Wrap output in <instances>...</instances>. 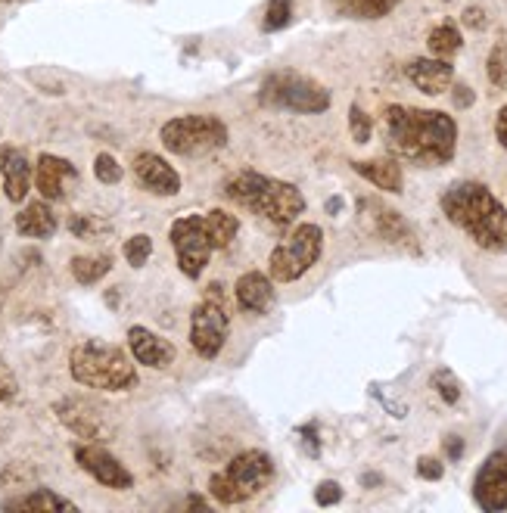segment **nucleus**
I'll list each match as a JSON object with an SVG mask.
<instances>
[{"instance_id": "nucleus-1", "label": "nucleus", "mask_w": 507, "mask_h": 513, "mask_svg": "<svg viewBox=\"0 0 507 513\" xmlns=\"http://www.w3.org/2000/svg\"><path fill=\"white\" fill-rule=\"evenodd\" d=\"M380 128L386 150L420 168L448 165L458 153V122L439 109L392 103L383 109Z\"/></svg>"}, {"instance_id": "nucleus-2", "label": "nucleus", "mask_w": 507, "mask_h": 513, "mask_svg": "<svg viewBox=\"0 0 507 513\" xmlns=\"http://www.w3.org/2000/svg\"><path fill=\"white\" fill-rule=\"evenodd\" d=\"M442 215L486 252H507V209L480 181H455L439 199Z\"/></svg>"}, {"instance_id": "nucleus-3", "label": "nucleus", "mask_w": 507, "mask_h": 513, "mask_svg": "<svg viewBox=\"0 0 507 513\" xmlns=\"http://www.w3.org/2000/svg\"><path fill=\"white\" fill-rule=\"evenodd\" d=\"M224 196H228L234 206L259 215L277 227H290L305 212V196L296 184L262 175V171H252V168L237 171L234 178H228Z\"/></svg>"}, {"instance_id": "nucleus-4", "label": "nucleus", "mask_w": 507, "mask_h": 513, "mask_svg": "<svg viewBox=\"0 0 507 513\" xmlns=\"http://www.w3.org/2000/svg\"><path fill=\"white\" fill-rule=\"evenodd\" d=\"M69 374L78 386L103 392H128L137 386V367L125 349L103 339H84L69 355Z\"/></svg>"}, {"instance_id": "nucleus-5", "label": "nucleus", "mask_w": 507, "mask_h": 513, "mask_svg": "<svg viewBox=\"0 0 507 513\" xmlns=\"http://www.w3.org/2000/svg\"><path fill=\"white\" fill-rule=\"evenodd\" d=\"M271 482H274V461L262 448H246L228 461V467L209 476V495L224 507H234L262 495Z\"/></svg>"}, {"instance_id": "nucleus-6", "label": "nucleus", "mask_w": 507, "mask_h": 513, "mask_svg": "<svg viewBox=\"0 0 507 513\" xmlns=\"http://www.w3.org/2000/svg\"><path fill=\"white\" fill-rule=\"evenodd\" d=\"M159 140L168 153L196 159L209 156L228 144V125L218 116H206V112H193V116H175L168 119L159 131Z\"/></svg>"}, {"instance_id": "nucleus-7", "label": "nucleus", "mask_w": 507, "mask_h": 513, "mask_svg": "<svg viewBox=\"0 0 507 513\" xmlns=\"http://www.w3.org/2000/svg\"><path fill=\"white\" fill-rule=\"evenodd\" d=\"M259 100L271 109H290L299 116H318L330 109V91L299 72H271L262 81Z\"/></svg>"}, {"instance_id": "nucleus-8", "label": "nucleus", "mask_w": 507, "mask_h": 513, "mask_svg": "<svg viewBox=\"0 0 507 513\" xmlns=\"http://www.w3.org/2000/svg\"><path fill=\"white\" fill-rule=\"evenodd\" d=\"M324 252V231L318 224H296L293 234L271 249L268 277L277 283H293L312 271Z\"/></svg>"}, {"instance_id": "nucleus-9", "label": "nucleus", "mask_w": 507, "mask_h": 513, "mask_svg": "<svg viewBox=\"0 0 507 513\" xmlns=\"http://www.w3.org/2000/svg\"><path fill=\"white\" fill-rule=\"evenodd\" d=\"M228 336H231L228 305L221 299V283H212V287H206V296L190 311V346L200 358L215 361Z\"/></svg>"}, {"instance_id": "nucleus-10", "label": "nucleus", "mask_w": 507, "mask_h": 513, "mask_svg": "<svg viewBox=\"0 0 507 513\" xmlns=\"http://www.w3.org/2000/svg\"><path fill=\"white\" fill-rule=\"evenodd\" d=\"M168 237H172V246H175V259H178V268L184 277L196 280L203 277L209 259H212V237H209V227H206V218L203 215H181L172 231H168Z\"/></svg>"}, {"instance_id": "nucleus-11", "label": "nucleus", "mask_w": 507, "mask_h": 513, "mask_svg": "<svg viewBox=\"0 0 507 513\" xmlns=\"http://www.w3.org/2000/svg\"><path fill=\"white\" fill-rule=\"evenodd\" d=\"M75 461H78V467H81L84 473H88L91 479H97L100 486H106V489L128 492V489L134 486L131 470L116 458V454H109V451L100 448L97 442L75 445Z\"/></svg>"}, {"instance_id": "nucleus-12", "label": "nucleus", "mask_w": 507, "mask_h": 513, "mask_svg": "<svg viewBox=\"0 0 507 513\" xmlns=\"http://www.w3.org/2000/svg\"><path fill=\"white\" fill-rule=\"evenodd\" d=\"M358 212L371 221V231H374L383 243L396 246V249H405V252H414V255L420 252L414 227L405 221L402 212L386 209L383 203H377V199H358Z\"/></svg>"}, {"instance_id": "nucleus-13", "label": "nucleus", "mask_w": 507, "mask_h": 513, "mask_svg": "<svg viewBox=\"0 0 507 513\" xmlns=\"http://www.w3.org/2000/svg\"><path fill=\"white\" fill-rule=\"evenodd\" d=\"M473 501L486 513L507 510V448L492 451L489 458L483 461V467L476 470Z\"/></svg>"}, {"instance_id": "nucleus-14", "label": "nucleus", "mask_w": 507, "mask_h": 513, "mask_svg": "<svg viewBox=\"0 0 507 513\" xmlns=\"http://www.w3.org/2000/svg\"><path fill=\"white\" fill-rule=\"evenodd\" d=\"M75 181H78V168L69 159L53 156V153L38 156L35 187H38V193L47 199V203H60V199H66Z\"/></svg>"}, {"instance_id": "nucleus-15", "label": "nucleus", "mask_w": 507, "mask_h": 513, "mask_svg": "<svg viewBox=\"0 0 507 513\" xmlns=\"http://www.w3.org/2000/svg\"><path fill=\"white\" fill-rule=\"evenodd\" d=\"M131 171L137 184L153 196H178L181 193V175L156 153H137L131 162Z\"/></svg>"}, {"instance_id": "nucleus-16", "label": "nucleus", "mask_w": 507, "mask_h": 513, "mask_svg": "<svg viewBox=\"0 0 507 513\" xmlns=\"http://www.w3.org/2000/svg\"><path fill=\"white\" fill-rule=\"evenodd\" d=\"M56 417H60L63 426H69V430L78 436V439H88V442H97L103 436V414L97 405H91L88 398H63V402L53 405Z\"/></svg>"}, {"instance_id": "nucleus-17", "label": "nucleus", "mask_w": 507, "mask_h": 513, "mask_svg": "<svg viewBox=\"0 0 507 513\" xmlns=\"http://www.w3.org/2000/svg\"><path fill=\"white\" fill-rule=\"evenodd\" d=\"M128 349H131L137 364L153 367V370L172 367L175 358H178V349L172 346V342H168L165 336H159V333H153L150 327H131L128 330Z\"/></svg>"}, {"instance_id": "nucleus-18", "label": "nucleus", "mask_w": 507, "mask_h": 513, "mask_svg": "<svg viewBox=\"0 0 507 513\" xmlns=\"http://www.w3.org/2000/svg\"><path fill=\"white\" fill-rule=\"evenodd\" d=\"M408 78L417 91H424L427 97H439L455 84V66L452 60H436V56H417L408 63Z\"/></svg>"}, {"instance_id": "nucleus-19", "label": "nucleus", "mask_w": 507, "mask_h": 513, "mask_svg": "<svg viewBox=\"0 0 507 513\" xmlns=\"http://www.w3.org/2000/svg\"><path fill=\"white\" fill-rule=\"evenodd\" d=\"M234 296H237V305L246 315L259 318V315H268L277 302V293H274V280L265 277L262 271H246L237 287H234Z\"/></svg>"}, {"instance_id": "nucleus-20", "label": "nucleus", "mask_w": 507, "mask_h": 513, "mask_svg": "<svg viewBox=\"0 0 507 513\" xmlns=\"http://www.w3.org/2000/svg\"><path fill=\"white\" fill-rule=\"evenodd\" d=\"M0 175L10 203H25L28 187H32V162L19 147H0Z\"/></svg>"}, {"instance_id": "nucleus-21", "label": "nucleus", "mask_w": 507, "mask_h": 513, "mask_svg": "<svg viewBox=\"0 0 507 513\" xmlns=\"http://www.w3.org/2000/svg\"><path fill=\"white\" fill-rule=\"evenodd\" d=\"M355 175H361L364 181H371L374 187L386 190V193H402L405 187V175L399 159H364V162H352Z\"/></svg>"}, {"instance_id": "nucleus-22", "label": "nucleus", "mask_w": 507, "mask_h": 513, "mask_svg": "<svg viewBox=\"0 0 507 513\" xmlns=\"http://www.w3.org/2000/svg\"><path fill=\"white\" fill-rule=\"evenodd\" d=\"M56 212L50 209L47 199H38V203H28L19 215H16V231L22 237H32V240H47L56 234Z\"/></svg>"}, {"instance_id": "nucleus-23", "label": "nucleus", "mask_w": 507, "mask_h": 513, "mask_svg": "<svg viewBox=\"0 0 507 513\" xmlns=\"http://www.w3.org/2000/svg\"><path fill=\"white\" fill-rule=\"evenodd\" d=\"M4 510H19V513H53V510H78L69 498L56 495L50 489H35L28 495H19V498H10L0 504Z\"/></svg>"}, {"instance_id": "nucleus-24", "label": "nucleus", "mask_w": 507, "mask_h": 513, "mask_svg": "<svg viewBox=\"0 0 507 513\" xmlns=\"http://www.w3.org/2000/svg\"><path fill=\"white\" fill-rule=\"evenodd\" d=\"M333 10L346 19H383L396 10L402 0H330Z\"/></svg>"}, {"instance_id": "nucleus-25", "label": "nucleus", "mask_w": 507, "mask_h": 513, "mask_svg": "<svg viewBox=\"0 0 507 513\" xmlns=\"http://www.w3.org/2000/svg\"><path fill=\"white\" fill-rule=\"evenodd\" d=\"M203 218H206L215 249H228L234 243V237L240 234V218L228 209H209V212H203Z\"/></svg>"}, {"instance_id": "nucleus-26", "label": "nucleus", "mask_w": 507, "mask_h": 513, "mask_svg": "<svg viewBox=\"0 0 507 513\" xmlns=\"http://www.w3.org/2000/svg\"><path fill=\"white\" fill-rule=\"evenodd\" d=\"M72 277L81 283V287H94L100 283L109 271H112V255L97 252V255H75L72 259Z\"/></svg>"}, {"instance_id": "nucleus-27", "label": "nucleus", "mask_w": 507, "mask_h": 513, "mask_svg": "<svg viewBox=\"0 0 507 513\" xmlns=\"http://www.w3.org/2000/svg\"><path fill=\"white\" fill-rule=\"evenodd\" d=\"M427 47H430V53L436 56V60H455V56L461 53V47H464V38L458 32V25L442 22V25H436L433 32H430Z\"/></svg>"}, {"instance_id": "nucleus-28", "label": "nucleus", "mask_w": 507, "mask_h": 513, "mask_svg": "<svg viewBox=\"0 0 507 513\" xmlns=\"http://www.w3.org/2000/svg\"><path fill=\"white\" fill-rule=\"evenodd\" d=\"M293 22V0H268L265 16H262V32H284Z\"/></svg>"}, {"instance_id": "nucleus-29", "label": "nucleus", "mask_w": 507, "mask_h": 513, "mask_svg": "<svg viewBox=\"0 0 507 513\" xmlns=\"http://www.w3.org/2000/svg\"><path fill=\"white\" fill-rule=\"evenodd\" d=\"M430 386L436 389V395L442 398L445 405H458V402H461V395H464L461 380H458L448 367H439V370H436L433 380H430Z\"/></svg>"}, {"instance_id": "nucleus-30", "label": "nucleus", "mask_w": 507, "mask_h": 513, "mask_svg": "<svg viewBox=\"0 0 507 513\" xmlns=\"http://www.w3.org/2000/svg\"><path fill=\"white\" fill-rule=\"evenodd\" d=\"M122 252H125V262L131 268H144L150 262V255H153V240L147 234H134V237L125 240Z\"/></svg>"}, {"instance_id": "nucleus-31", "label": "nucleus", "mask_w": 507, "mask_h": 513, "mask_svg": "<svg viewBox=\"0 0 507 513\" xmlns=\"http://www.w3.org/2000/svg\"><path fill=\"white\" fill-rule=\"evenodd\" d=\"M349 131H352V140H355V144H368L371 134H374L371 116H368V112H364L358 103L349 106Z\"/></svg>"}, {"instance_id": "nucleus-32", "label": "nucleus", "mask_w": 507, "mask_h": 513, "mask_svg": "<svg viewBox=\"0 0 507 513\" xmlns=\"http://www.w3.org/2000/svg\"><path fill=\"white\" fill-rule=\"evenodd\" d=\"M486 72H489V81L495 84L498 91H507V47H504V44L492 47L489 63H486Z\"/></svg>"}, {"instance_id": "nucleus-33", "label": "nucleus", "mask_w": 507, "mask_h": 513, "mask_svg": "<svg viewBox=\"0 0 507 513\" xmlns=\"http://www.w3.org/2000/svg\"><path fill=\"white\" fill-rule=\"evenodd\" d=\"M94 175H97V181H100V184H119L125 171H122V165H119V159H116V156L100 153V156L94 159Z\"/></svg>"}, {"instance_id": "nucleus-34", "label": "nucleus", "mask_w": 507, "mask_h": 513, "mask_svg": "<svg viewBox=\"0 0 507 513\" xmlns=\"http://www.w3.org/2000/svg\"><path fill=\"white\" fill-rule=\"evenodd\" d=\"M106 227H109V224L100 221V218H94V215H72V221H69V231H72L75 237H81V240H91V237L103 234Z\"/></svg>"}, {"instance_id": "nucleus-35", "label": "nucleus", "mask_w": 507, "mask_h": 513, "mask_svg": "<svg viewBox=\"0 0 507 513\" xmlns=\"http://www.w3.org/2000/svg\"><path fill=\"white\" fill-rule=\"evenodd\" d=\"M315 501H318L321 507L340 504V501H343V486H340V482H333V479H324L321 486L315 489Z\"/></svg>"}, {"instance_id": "nucleus-36", "label": "nucleus", "mask_w": 507, "mask_h": 513, "mask_svg": "<svg viewBox=\"0 0 507 513\" xmlns=\"http://www.w3.org/2000/svg\"><path fill=\"white\" fill-rule=\"evenodd\" d=\"M417 476L427 479V482H439L445 476V467H442L439 458H420L417 461Z\"/></svg>"}, {"instance_id": "nucleus-37", "label": "nucleus", "mask_w": 507, "mask_h": 513, "mask_svg": "<svg viewBox=\"0 0 507 513\" xmlns=\"http://www.w3.org/2000/svg\"><path fill=\"white\" fill-rule=\"evenodd\" d=\"M13 395H16V377H13V370L0 361V402H10Z\"/></svg>"}, {"instance_id": "nucleus-38", "label": "nucleus", "mask_w": 507, "mask_h": 513, "mask_svg": "<svg viewBox=\"0 0 507 513\" xmlns=\"http://www.w3.org/2000/svg\"><path fill=\"white\" fill-rule=\"evenodd\" d=\"M299 436H302L305 451L312 454V458H318V454H321V442H318V430H315V426H302Z\"/></svg>"}, {"instance_id": "nucleus-39", "label": "nucleus", "mask_w": 507, "mask_h": 513, "mask_svg": "<svg viewBox=\"0 0 507 513\" xmlns=\"http://www.w3.org/2000/svg\"><path fill=\"white\" fill-rule=\"evenodd\" d=\"M464 25H470V28L480 32V28H486V13L480 7H467L464 10Z\"/></svg>"}, {"instance_id": "nucleus-40", "label": "nucleus", "mask_w": 507, "mask_h": 513, "mask_svg": "<svg viewBox=\"0 0 507 513\" xmlns=\"http://www.w3.org/2000/svg\"><path fill=\"white\" fill-rule=\"evenodd\" d=\"M445 454H448V461H461V454H464V439H461V436H448V439H445Z\"/></svg>"}, {"instance_id": "nucleus-41", "label": "nucleus", "mask_w": 507, "mask_h": 513, "mask_svg": "<svg viewBox=\"0 0 507 513\" xmlns=\"http://www.w3.org/2000/svg\"><path fill=\"white\" fill-rule=\"evenodd\" d=\"M495 137H498V144L507 150V106L498 109V119H495Z\"/></svg>"}, {"instance_id": "nucleus-42", "label": "nucleus", "mask_w": 507, "mask_h": 513, "mask_svg": "<svg viewBox=\"0 0 507 513\" xmlns=\"http://www.w3.org/2000/svg\"><path fill=\"white\" fill-rule=\"evenodd\" d=\"M452 97H455V106H458V109H467V106H473V91L467 88V84H455Z\"/></svg>"}, {"instance_id": "nucleus-43", "label": "nucleus", "mask_w": 507, "mask_h": 513, "mask_svg": "<svg viewBox=\"0 0 507 513\" xmlns=\"http://www.w3.org/2000/svg\"><path fill=\"white\" fill-rule=\"evenodd\" d=\"M340 209H343V199H340V196H330V199H327V212H330V215H336Z\"/></svg>"}, {"instance_id": "nucleus-44", "label": "nucleus", "mask_w": 507, "mask_h": 513, "mask_svg": "<svg viewBox=\"0 0 507 513\" xmlns=\"http://www.w3.org/2000/svg\"><path fill=\"white\" fill-rule=\"evenodd\" d=\"M383 476L380 473H368V476H361V486H380Z\"/></svg>"}, {"instance_id": "nucleus-45", "label": "nucleus", "mask_w": 507, "mask_h": 513, "mask_svg": "<svg viewBox=\"0 0 507 513\" xmlns=\"http://www.w3.org/2000/svg\"><path fill=\"white\" fill-rule=\"evenodd\" d=\"M4 4H19V0H4Z\"/></svg>"}]
</instances>
